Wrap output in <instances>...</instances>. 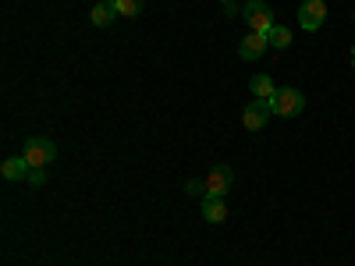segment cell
Returning <instances> with one entry per match:
<instances>
[{
	"label": "cell",
	"mask_w": 355,
	"mask_h": 266,
	"mask_svg": "<svg viewBox=\"0 0 355 266\" xmlns=\"http://www.w3.org/2000/svg\"><path fill=\"white\" fill-rule=\"evenodd\" d=\"M231 181H234V170L227 163H217L210 174H206V195H214V199H224L231 192Z\"/></svg>",
	"instance_id": "5"
},
{
	"label": "cell",
	"mask_w": 355,
	"mask_h": 266,
	"mask_svg": "<svg viewBox=\"0 0 355 266\" xmlns=\"http://www.w3.org/2000/svg\"><path fill=\"white\" fill-rule=\"evenodd\" d=\"M266 39H270V46H274V50H288V46H291V28L274 25L270 33H266Z\"/></svg>",
	"instance_id": "12"
},
{
	"label": "cell",
	"mask_w": 355,
	"mask_h": 266,
	"mask_svg": "<svg viewBox=\"0 0 355 266\" xmlns=\"http://www.w3.org/2000/svg\"><path fill=\"white\" fill-rule=\"evenodd\" d=\"M242 15H245V21H249V33H263V36H266V33L277 25L270 4H263V0H249V4L242 8Z\"/></svg>",
	"instance_id": "3"
},
{
	"label": "cell",
	"mask_w": 355,
	"mask_h": 266,
	"mask_svg": "<svg viewBox=\"0 0 355 266\" xmlns=\"http://www.w3.org/2000/svg\"><path fill=\"white\" fill-rule=\"evenodd\" d=\"M220 4H224V8H227V4H234V0H220Z\"/></svg>",
	"instance_id": "16"
},
{
	"label": "cell",
	"mask_w": 355,
	"mask_h": 266,
	"mask_svg": "<svg viewBox=\"0 0 355 266\" xmlns=\"http://www.w3.org/2000/svg\"><path fill=\"white\" fill-rule=\"evenodd\" d=\"M28 170L33 167H28L25 157H8L4 163H0V174H4L8 181H28Z\"/></svg>",
	"instance_id": "8"
},
{
	"label": "cell",
	"mask_w": 355,
	"mask_h": 266,
	"mask_svg": "<svg viewBox=\"0 0 355 266\" xmlns=\"http://www.w3.org/2000/svg\"><path fill=\"white\" fill-rule=\"evenodd\" d=\"M352 64H355V46H352Z\"/></svg>",
	"instance_id": "17"
},
{
	"label": "cell",
	"mask_w": 355,
	"mask_h": 266,
	"mask_svg": "<svg viewBox=\"0 0 355 266\" xmlns=\"http://www.w3.org/2000/svg\"><path fill=\"white\" fill-rule=\"evenodd\" d=\"M274 93H277V85H274L270 75H256L252 78V100H270Z\"/></svg>",
	"instance_id": "11"
},
{
	"label": "cell",
	"mask_w": 355,
	"mask_h": 266,
	"mask_svg": "<svg viewBox=\"0 0 355 266\" xmlns=\"http://www.w3.org/2000/svg\"><path fill=\"white\" fill-rule=\"evenodd\" d=\"M202 220H210V224H224V220H227V206H224V199L206 195V199H202Z\"/></svg>",
	"instance_id": "9"
},
{
	"label": "cell",
	"mask_w": 355,
	"mask_h": 266,
	"mask_svg": "<svg viewBox=\"0 0 355 266\" xmlns=\"http://www.w3.org/2000/svg\"><path fill=\"white\" fill-rule=\"evenodd\" d=\"M114 8H117V15H121V18H135V15H142L146 0H114Z\"/></svg>",
	"instance_id": "13"
},
{
	"label": "cell",
	"mask_w": 355,
	"mask_h": 266,
	"mask_svg": "<svg viewBox=\"0 0 355 266\" xmlns=\"http://www.w3.org/2000/svg\"><path fill=\"white\" fill-rule=\"evenodd\" d=\"M270 114H274L270 100H252V103L245 107V114H242V125H245L249 132H259L266 121H270Z\"/></svg>",
	"instance_id": "6"
},
{
	"label": "cell",
	"mask_w": 355,
	"mask_h": 266,
	"mask_svg": "<svg viewBox=\"0 0 355 266\" xmlns=\"http://www.w3.org/2000/svg\"><path fill=\"white\" fill-rule=\"evenodd\" d=\"M270 107H274L277 117H299L302 107H306V96H302V89L284 85V89H277V93L270 96Z\"/></svg>",
	"instance_id": "1"
},
{
	"label": "cell",
	"mask_w": 355,
	"mask_h": 266,
	"mask_svg": "<svg viewBox=\"0 0 355 266\" xmlns=\"http://www.w3.org/2000/svg\"><path fill=\"white\" fill-rule=\"evenodd\" d=\"M327 21V0H302L299 8V25L306 33H316V28Z\"/></svg>",
	"instance_id": "4"
},
{
	"label": "cell",
	"mask_w": 355,
	"mask_h": 266,
	"mask_svg": "<svg viewBox=\"0 0 355 266\" xmlns=\"http://www.w3.org/2000/svg\"><path fill=\"white\" fill-rule=\"evenodd\" d=\"M28 185L43 188V185H46V167H33V170H28Z\"/></svg>",
	"instance_id": "15"
},
{
	"label": "cell",
	"mask_w": 355,
	"mask_h": 266,
	"mask_svg": "<svg viewBox=\"0 0 355 266\" xmlns=\"http://www.w3.org/2000/svg\"><path fill=\"white\" fill-rule=\"evenodd\" d=\"M117 18V8H114V0H100V4L93 8V11H89V21H93V25H110Z\"/></svg>",
	"instance_id": "10"
},
{
	"label": "cell",
	"mask_w": 355,
	"mask_h": 266,
	"mask_svg": "<svg viewBox=\"0 0 355 266\" xmlns=\"http://www.w3.org/2000/svg\"><path fill=\"white\" fill-rule=\"evenodd\" d=\"M21 157L28 160V167H50V163L57 160V145H53L50 139L33 135V139H25V150H21Z\"/></svg>",
	"instance_id": "2"
},
{
	"label": "cell",
	"mask_w": 355,
	"mask_h": 266,
	"mask_svg": "<svg viewBox=\"0 0 355 266\" xmlns=\"http://www.w3.org/2000/svg\"><path fill=\"white\" fill-rule=\"evenodd\" d=\"M266 46H270V39H266L263 33H249L239 43V57H242V61H259V57L266 53Z\"/></svg>",
	"instance_id": "7"
},
{
	"label": "cell",
	"mask_w": 355,
	"mask_h": 266,
	"mask_svg": "<svg viewBox=\"0 0 355 266\" xmlns=\"http://www.w3.org/2000/svg\"><path fill=\"white\" fill-rule=\"evenodd\" d=\"M185 192L192 199H206V177H192V181H185Z\"/></svg>",
	"instance_id": "14"
}]
</instances>
